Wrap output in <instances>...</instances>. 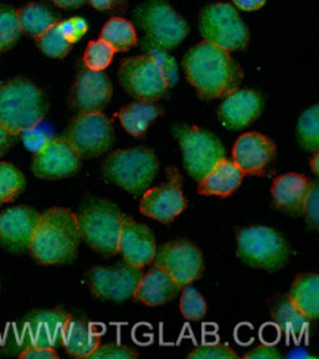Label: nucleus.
Segmentation results:
<instances>
[{"label": "nucleus", "instance_id": "f8f14e48", "mask_svg": "<svg viewBox=\"0 0 319 359\" xmlns=\"http://www.w3.org/2000/svg\"><path fill=\"white\" fill-rule=\"evenodd\" d=\"M121 87L140 102H156L168 93V81L147 55L131 56L119 65Z\"/></svg>", "mask_w": 319, "mask_h": 359}, {"label": "nucleus", "instance_id": "4468645a", "mask_svg": "<svg viewBox=\"0 0 319 359\" xmlns=\"http://www.w3.org/2000/svg\"><path fill=\"white\" fill-rule=\"evenodd\" d=\"M166 180L158 187L147 189L140 201V212L162 224H171L187 209V199L182 193V175L175 167L165 170Z\"/></svg>", "mask_w": 319, "mask_h": 359}, {"label": "nucleus", "instance_id": "ea45409f", "mask_svg": "<svg viewBox=\"0 0 319 359\" xmlns=\"http://www.w3.org/2000/svg\"><path fill=\"white\" fill-rule=\"evenodd\" d=\"M137 356H139V352L130 346L106 343V345H99L88 359H134Z\"/></svg>", "mask_w": 319, "mask_h": 359}, {"label": "nucleus", "instance_id": "0eeeda50", "mask_svg": "<svg viewBox=\"0 0 319 359\" xmlns=\"http://www.w3.org/2000/svg\"><path fill=\"white\" fill-rule=\"evenodd\" d=\"M71 316L60 308L40 309L27 316L13 325L6 349L12 353H21L27 348L56 349L62 340L65 324Z\"/></svg>", "mask_w": 319, "mask_h": 359}, {"label": "nucleus", "instance_id": "9d476101", "mask_svg": "<svg viewBox=\"0 0 319 359\" xmlns=\"http://www.w3.org/2000/svg\"><path fill=\"white\" fill-rule=\"evenodd\" d=\"M175 136L186 170L196 182H201L218 162L225 159V147L214 133L196 126H181L175 130Z\"/></svg>", "mask_w": 319, "mask_h": 359}, {"label": "nucleus", "instance_id": "a18cd8bd", "mask_svg": "<svg viewBox=\"0 0 319 359\" xmlns=\"http://www.w3.org/2000/svg\"><path fill=\"white\" fill-rule=\"evenodd\" d=\"M91 6L97 11L111 12V11H121L125 8L127 0H86Z\"/></svg>", "mask_w": 319, "mask_h": 359}, {"label": "nucleus", "instance_id": "6ab92c4d", "mask_svg": "<svg viewBox=\"0 0 319 359\" xmlns=\"http://www.w3.org/2000/svg\"><path fill=\"white\" fill-rule=\"evenodd\" d=\"M40 214L34 208L13 206L0 214V246L12 253L29 249Z\"/></svg>", "mask_w": 319, "mask_h": 359}, {"label": "nucleus", "instance_id": "a878e982", "mask_svg": "<svg viewBox=\"0 0 319 359\" xmlns=\"http://www.w3.org/2000/svg\"><path fill=\"white\" fill-rule=\"evenodd\" d=\"M271 317L278 327V330L288 339L301 340L309 333L311 321L297 309L288 294L273 299L271 305Z\"/></svg>", "mask_w": 319, "mask_h": 359}, {"label": "nucleus", "instance_id": "423d86ee", "mask_svg": "<svg viewBox=\"0 0 319 359\" xmlns=\"http://www.w3.org/2000/svg\"><path fill=\"white\" fill-rule=\"evenodd\" d=\"M237 257L252 268L278 271L292 258V248L277 230L254 226L237 233Z\"/></svg>", "mask_w": 319, "mask_h": 359}, {"label": "nucleus", "instance_id": "37998d69", "mask_svg": "<svg viewBox=\"0 0 319 359\" xmlns=\"http://www.w3.org/2000/svg\"><path fill=\"white\" fill-rule=\"evenodd\" d=\"M281 353L276 346L261 345L245 355V359H280Z\"/></svg>", "mask_w": 319, "mask_h": 359}, {"label": "nucleus", "instance_id": "79ce46f5", "mask_svg": "<svg viewBox=\"0 0 319 359\" xmlns=\"http://www.w3.org/2000/svg\"><path fill=\"white\" fill-rule=\"evenodd\" d=\"M57 27L60 29V33L64 34V37L71 44L80 41L86 36V33L88 32V24L81 17H72V18L65 20L62 22H57Z\"/></svg>", "mask_w": 319, "mask_h": 359}, {"label": "nucleus", "instance_id": "c03bdc74", "mask_svg": "<svg viewBox=\"0 0 319 359\" xmlns=\"http://www.w3.org/2000/svg\"><path fill=\"white\" fill-rule=\"evenodd\" d=\"M21 359H57L59 355L52 348H27L20 355Z\"/></svg>", "mask_w": 319, "mask_h": 359}, {"label": "nucleus", "instance_id": "f704fd0d", "mask_svg": "<svg viewBox=\"0 0 319 359\" xmlns=\"http://www.w3.org/2000/svg\"><path fill=\"white\" fill-rule=\"evenodd\" d=\"M115 50L106 41L102 39L93 40L87 44L84 56H83V62L87 69L91 71H104L112 64V59L115 56Z\"/></svg>", "mask_w": 319, "mask_h": 359}, {"label": "nucleus", "instance_id": "e433bc0d", "mask_svg": "<svg viewBox=\"0 0 319 359\" xmlns=\"http://www.w3.org/2000/svg\"><path fill=\"white\" fill-rule=\"evenodd\" d=\"M206 311L208 305L203 296L199 293V290L187 284L179 299V312L182 313V317L190 321H199L206 316Z\"/></svg>", "mask_w": 319, "mask_h": 359}, {"label": "nucleus", "instance_id": "412c9836", "mask_svg": "<svg viewBox=\"0 0 319 359\" xmlns=\"http://www.w3.org/2000/svg\"><path fill=\"white\" fill-rule=\"evenodd\" d=\"M264 111V96L254 90H236L228 95L218 109L221 124L231 131L249 127Z\"/></svg>", "mask_w": 319, "mask_h": 359}, {"label": "nucleus", "instance_id": "5701e85b", "mask_svg": "<svg viewBox=\"0 0 319 359\" xmlns=\"http://www.w3.org/2000/svg\"><path fill=\"white\" fill-rule=\"evenodd\" d=\"M311 182L308 177L296 172L277 177L271 187L273 206L284 214L299 215Z\"/></svg>", "mask_w": 319, "mask_h": 359}, {"label": "nucleus", "instance_id": "393cba45", "mask_svg": "<svg viewBox=\"0 0 319 359\" xmlns=\"http://www.w3.org/2000/svg\"><path fill=\"white\" fill-rule=\"evenodd\" d=\"M243 178L245 174L234 165L233 161L225 158L201 180L197 191L202 196L228 198L241 186Z\"/></svg>", "mask_w": 319, "mask_h": 359}, {"label": "nucleus", "instance_id": "c9c22d12", "mask_svg": "<svg viewBox=\"0 0 319 359\" xmlns=\"http://www.w3.org/2000/svg\"><path fill=\"white\" fill-rule=\"evenodd\" d=\"M36 41L39 49L49 57H65L72 49V44L60 33L57 24L49 28L48 32H44L41 36H39Z\"/></svg>", "mask_w": 319, "mask_h": 359}, {"label": "nucleus", "instance_id": "f03ea898", "mask_svg": "<svg viewBox=\"0 0 319 359\" xmlns=\"http://www.w3.org/2000/svg\"><path fill=\"white\" fill-rule=\"evenodd\" d=\"M81 234L77 214L67 208H50L40 214L29 253L41 265L71 264L77 259Z\"/></svg>", "mask_w": 319, "mask_h": 359}, {"label": "nucleus", "instance_id": "7c9ffc66", "mask_svg": "<svg viewBox=\"0 0 319 359\" xmlns=\"http://www.w3.org/2000/svg\"><path fill=\"white\" fill-rule=\"evenodd\" d=\"M297 140L306 152H318L319 147V107L313 104L301 114L297 123Z\"/></svg>", "mask_w": 319, "mask_h": 359}, {"label": "nucleus", "instance_id": "4c0bfd02", "mask_svg": "<svg viewBox=\"0 0 319 359\" xmlns=\"http://www.w3.org/2000/svg\"><path fill=\"white\" fill-rule=\"evenodd\" d=\"M21 137H22L24 146L28 149V151L37 154L40 149H43L55 137V130L49 123H44L43 119V121H40L34 127L22 131Z\"/></svg>", "mask_w": 319, "mask_h": 359}, {"label": "nucleus", "instance_id": "58836bf2", "mask_svg": "<svg viewBox=\"0 0 319 359\" xmlns=\"http://www.w3.org/2000/svg\"><path fill=\"white\" fill-rule=\"evenodd\" d=\"M189 359H237L238 355L226 343H212L194 348L189 355Z\"/></svg>", "mask_w": 319, "mask_h": 359}, {"label": "nucleus", "instance_id": "473e14b6", "mask_svg": "<svg viewBox=\"0 0 319 359\" xmlns=\"http://www.w3.org/2000/svg\"><path fill=\"white\" fill-rule=\"evenodd\" d=\"M18 12L8 5H0V52L12 49L21 37Z\"/></svg>", "mask_w": 319, "mask_h": 359}, {"label": "nucleus", "instance_id": "49530a36", "mask_svg": "<svg viewBox=\"0 0 319 359\" xmlns=\"http://www.w3.org/2000/svg\"><path fill=\"white\" fill-rule=\"evenodd\" d=\"M15 139H17V136H13V134H11L2 124H0V158L9 152V149L15 143Z\"/></svg>", "mask_w": 319, "mask_h": 359}, {"label": "nucleus", "instance_id": "8fccbe9b", "mask_svg": "<svg viewBox=\"0 0 319 359\" xmlns=\"http://www.w3.org/2000/svg\"><path fill=\"white\" fill-rule=\"evenodd\" d=\"M311 170H312V172L315 174V177H318L319 175V155H318V152L313 155V158L311 159Z\"/></svg>", "mask_w": 319, "mask_h": 359}, {"label": "nucleus", "instance_id": "aec40b11", "mask_svg": "<svg viewBox=\"0 0 319 359\" xmlns=\"http://www.w3.org/2000/svg\"><path fill=\"white\" fill-rule=\"evenodd\" d=\"M156 238L146 224L137 222L128 215H123L118 253L123 259L137 268H144L154 262L156 253Z\"/></svg>", "mask_w": 319, "mask_h": 359}, {"label": "nucleus", "instance_id": "9b49d317", "mask_svg": "<svg viewBox=\"0 0 319 359\" xmlns=\"http://www.w3.org/2000/svg\"><path fill=\"white\" fill-rule=\"evenodd\" d=\"M64 137L81 159L97 158L114 146L115 131L111 119L102 112H84L75 116Z\"/></svg>", "mask_w": 319, "mask_h": 359}, {"label": "nucleus", "instance_id": "a19ab883", "mask_svg": "<svg viewBox=\"0 0 319 359\" xmlns=\"http://www.w3.org/2000/svg\"><path fill=\"white\" fill-rule=\"evenodd\" d=\"M311 227L318 229L319 224V187L316 182H311L308 193L301 205V212Z\"/></svg>", "mask_w": 319, "mask_h": 359}, {"label": "nucleus", "instance_id": "20e7f679", "mask_svg": "<svg viewBox=\"0 0 319 359\" xmlns=\"http://www.w3.org/2000/svg\"><path fill=\"white\" fill-rule=\"evenodd\" d=\"M159 171V159L147 147H130L112 152L103 162L108 183L124 189L133 196H142Z\"/></svg>", "mask_w": 319, "mask_h": 359}, {"label": "nucleus", "instance_id": "09e8293b", "mask_svg": "<svg viewBox=\"0 0 319 359\" xmlns=\"http://www.w3.org/2000/svg\"><path fill=\"white\" fill-rule=\"evenodd\" d=\"M52 2L62 9H77L86 4V0H52Z\"/></svg>", "mask_w": 319, "mask_h": 359}, {"label": "nucleus", "instance_id": "dca6fc26", "mask_svg": "<svg viewBox=\"0 0 319 359\" xmlns=\"http://www.w3.org/2000/svg\"><path fill=\"white\" fill-rule=\"evenodd\" d=\"M114 86L103 71L81 69L75 79L68 103L79 114L102 112L112 99Z\"/></svg>", "mask_w": 319, "mask_h": 359}, {"label": "nucleus", "instance_id": "39448f33", "mask_svg": "<svg viewBox=\"0 0 319 359\" xmlns=\"http://www.w3.org/2000/svg\"><path fill=\"white\" fill-rule=\"evenodd\" d=\"M79 229L83 241L104 257H115L121 227H123V212L108 199H86L77 214Z\"/></svg>", "mask_w": 319, "mask_h": 359}, {"label": "nucleus", "instance_id": "1a4fd4ad", "mask_svg": "<svg viewBox=\"0 0 319 359\" xmlns=\"http://www.w3.org/2000/svg\"><path fill=\"white\" fill-rule=\"evenodd\" d=\"M199 29L205 41L226 52L245 49L249 43V29L230 4L218 2L205 6L199 17Z\"/></svg>", "mask_w": 319, "mask_h": 359}, {"label": "nucleus", "instance_id": "f3484780", "mask_svg": "<svg viewBox=\"0 0 319 359\" xmlns=\"http://www.w3.org/2000/svg\"><path fill=\"white\" fill-rule=\"evenodd\" d=\"M81 168V156L62 137H53L33 158V174L41 180L68 178Z\"/></svg>", "mask_w": 319, "mask_h": 359}, {"label": "nucleus", "instance_id": "72a5a7b5", "mask_svg": "<svg viewBox=\"0 0 319 359\" xmlns=\"http://www.w3.org/2000/svg\"><path fill=\"white\" fill-rule=\"evenodd\" d=\"M142 49H143L144 55H147L151 61H154L159 67L166 81H168V86L170 87L175 86V83L178 81V67H177L175 59L168 53V50L156 46L155 43L149 41L147 39H144L142 41Z\"/></svg>", "mask_w": 319, "mask_h": 359}, {"label": "nucleus", "instance_id": "7ed1b4c3", "mask_svg": "<svg viewBox=\"0 0 319 359\" xmlns=\"http://www.w3.org/2000/svg\"><path fill=\"white\" fill-rule=\"evenodd\" d=\"M48 111V97L29 80L17 77L0 84V124L13 136L43 121Z\"/></svg>", "mask_w": 319, "mask_h": 359}, {"label": "nucleus", "instance_id": "b1692460", "mask_svg": "<svg viewBox=\"0 0 319 359\" xmlns=\"http://www.w3.org/2000/svg\"><path fill=\"white\" fill-rule=\"evenodd\" d=\"M100 340L102 330H99L96 324L83 318L69 317L64 328L60 345L64 346L69 356L83 359L93 353V351L100 345Z\"/></svg>", "mask_w": 319, "mask_h": 359}, {"label": "nucleus", "instance_id": "a211bd4d", "mask_svg": "<svg viewBox=\"0 0 319 359\" xmlns=\"http://www.w3.org/2000/svg\"><path fill=\"white\" fill-rule=\"evenodd\" d=\"M277 159V144L265 134H241L233 146L234 165L245 175H264Z\"/></svg>", "mask_w": 319, "mask_h": 359}, {"label": "nucleus", "instance_id": "4be33fe9", "mask_svg": "<svg viewBox=\"0 0 319 359\" xmlns=\"http://www.w3.org/2000/svg\"><path fill=\"white\" fill-rule=\"evenodd\" d=\"M179 284L161 268L154 266L143 274L133 293V299L144 306H161L168 304L179 293Z\"/></svg>", "mask_w": 319, "mask_h": 359}, {"label": "nucleus", "instance_id": "c756f323", "mask_svg": "<svg viewBox=\"0 0 319 359\" xmlns=\"http://www.w3.org/2000/svg\"><path fill=\"white\" fill-rule=\"evenodd\" d=\"M100 39L111 44L115 52H128L137 44V32L133 22L115 17L103 25Z\"/></svg>", "mask_w": 319, "mask_h": 359}, {"label": "nucleus", "instance_id": "bb28decb", "mask_svg": "<svg viewBox=\"0 0 319 359\" xmlns=\"http://www.w3.org/2000/svg\"><path fill=\"white\" fill-rule=\"evenodd\" d=\"M163 114V108L155 102H133L116 112V118L133 137L143 139L150 124Z\"/></svg>", "mask_w": 319, "mask_h": 359}, {"label": "nucleus", "instance_id": "f257e3e1", "mask_svg": "<svg viewBox=\"0 0 319 359\" xmlns=\"http://www.w3.org/2000/svg\"><path fill=\"white\" fill-rule=\"evenodd\" d=\"M189 83L202 99L226 97L240 88L243 69L226 52L209 41L197 43L182 61Z\"/></svg>", "mask_w": 319, "mask_h": 359}, {"label": "nucleus", "instance_id": "de8ad7c7", "mask_svg": "<svg viewBox=\"0 0 319 359\" xmlns=\"http://www.w3.org/2000/svg\"><path fill=\"white\" fill-rule=\"evenodd\" d=\"M233 4L241 11L253 12L259 11L266 4V0H233Z\"/></svg>", "mask_w": 319, "mask_h": 359}, {"label": "nucleus", "instance_id": "2eb2a0df", "mask_svg": "<svg viewBox=\"0 0 319 359\" xmlns=\"http://www.w3.org/2000/svg\"><path fill=\"white\" fill-rule=\"evenodd\" d=\"M154 265L170 274L179 286L199 280L203 274V255L189 241H171L156 248Z\"/></svg>", "mask_w": 319, "mask_h": 359}, {"label": "nucleus", "instance_id": "c85d7f7f", "mask_svg": "<svg viewBox=\"0 0 319 359\" xmlns=\"http://www.w3.org/2000/svg\"><path fill=\"white\" fill-rule=\"evenodd\" d=\"M17 12L21 32L36 39L59 22V15L41 4H28Z\"/></svg>", "mask_w": 319, "mask_h": 359}, {"label": "nucleus", "instance_id": "2f4dec72", "mask_svg": "<svg viewBox=\"0 0 319 359\" xmlns=\"http://www.w3.org/2000/svg\"><path fill=\"white\" fill-rule=\"evenodd\" d=\"M24 174L9 162H0V202H12L24 191Z\"/></svg>", "mask_w": 319, "mask_h": 359}, {"label": "nucleus", "instance_id": "ddd939ff", "mask_svg": "<svg viewBox=\"0 0 319 359\" xmlns=\"http://www.w3.org/2000/svg\"><path fill=\"white\" fill-rule=\"evenodd\" d=\"M143 277V268L118 262L112 266H95L87 274L91 294L103 301L125 302Z\"/></svg>", "mask_w": 319, "mask_h": 359}, {"label": "nucleus", "instance_id": "cd10ccee", "mask_svg": "<svg viewBox=\"0 0 319 359\" xmlns=\"http://www.w3.org/2000/svg\"><path fill=\"white\" fill-rule=\"evenodd\" d=\"M288 297L311 323L319 317V277L315 273L300 274L293 281Z\"/></svg>", "mask_w": 319, "mask_h": 359}, {"label": "nucleus", "instance_id": "6e6552de", "mask_svg": "<svg viewBox=\"0 0 319 359\" xmlns=\"http://www.w3.org/2000/svg\"><path fill=\"white\" fill-rule=\"evenodd\" d=\"M134 20L146 33L149 41L171 50L189 36L186 20L166 0H149L134 11Z\"/></svg>", "mask_w": 319, "mask_h": 359}]
</instances>
